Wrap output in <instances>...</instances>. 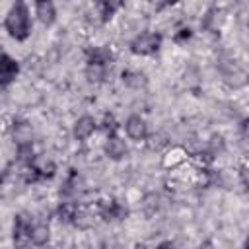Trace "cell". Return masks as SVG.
<instances>
[{"label": "cell", "instance_id": "obj_1", "mask_svg": "<svg viewBox=\"0 0 249 249\" xmlns=\"http://www.w3.org/2000/svg\"><path fill=\"white\" fill-rule=\"evenodd\" d=\"M4 31L8 33L10 39L23 43L31 37L33 31V19H31V10L25 0H16L10 10L6 12L4 18Z\"/></svg>", "mask_w": 249, "mask_h": 249}, {"label": "cell", "instance_id": "obj_2", "mask_svg": "<svg viewBox=\"0 0 249 249\" xmlns=\"http://www.w3.org/2000/svg\"><path fill=\"white\" fill-rule=\"evenodd\" d=\"M115 62V53L109 45H95L88 49L86 53V66L84 76L89 84H101L105 82L107 74L111 72V66Z\"/></svg>", "mask_w": 249, "mask_h": 249}, {"label": "cell", "instance_id": "obj_3", "mask_svg": "<svg viewBox=\"0 0 249 249\" xmlns=\"http://www.w3.org/2000/svg\"><path fill=\"white\" fill-rule=\"evenodd\" d=\"M161 45H163V35L160 31L146 29V31L136 33L130 39L128 51L134 56H156L161 51Z\"/></svg>", "mask_w": 249, "mask_h": 249}, {"label": "cell", "instance_id": "obj_4", "mask_svg": "<svg viewBox=\"0 0 249 249\" xmlns=\"http://www.w3.org/2000/svg\"><path fill=\"white\" fill-rule=\"evenodd\" d=\"M35 216L29 212H18L12 222V243L18 247L31 245V230H33Z\"/></svg>", "mask_w": 249, "mask_h": 249}, {"label": "cell", "instance_id": "obj_5", "mask_svg": "<svg viewBox=\"0 0 249 249\" xmlns=\"http://www.w3.org/2000/svg\"><path fill=\"white\" fill-rule=\"evenodd\" d=\"M121 126H123L126 138L132 140V142H146V140L150 138V124H148V121H146L142 115H138V113L128 115Z\"/></svg>", "mask_w": 249, "mask_h": 249}, {"label": "cell", "instance_id": "obj_6", "mask_svg": "<svg viewBox=\"0 0 249 249\" xmlns=\"http://www.w3.org/2000/svg\"><path fill=\"white\" fill-rule=\"evenodd\" d=\"M103 154L113 160V161H121L128 156V144L126 140L119 134V130H109L105 132V140H103Z\"/></svg>", "mask_w": 249, "mask_h": 249}, {"label": "cell", "instance_id": "obj_7", "mask_svg": "<svg viewBox=\"0 0 249 249\" xmlns=\"http://www.w3.org/2000/svg\"><path fill=\"white\" fill-rule=\"evenodd\" d=\"M95 212L105 222H123L128 216V208L123 202H119L117 198H103V200H99L97 206H95Z\"/></svg>", "mask_w": 249, "mask_h": 249}, {"label": "cell", "instance_id": "obj_8", "mask_svg": "<svg viewBox=\"0 0 249 249\" xmlns=\"http://www.w3.org/2000/svg\"><path fill=\"white\" fill-rule=\"evenodd\" d=\"M19 70H21V66H19L18 58H14L8 51H4L0 47V88L12 86L18 80Z\"/></svg>", "mask_w": 249, "mask_h": 249}, {"label": "cell", "instance_id": "obj_9", "mask_svg": "<svg viewBox=\"0 0 249 249\" xmlns=\"http://www.w3.org/2000/svg\"><path fill=\"white\" fill-rule=\"evenodd\" d=\"M97 128H99V123H97L95 117H91V115H82V117H78V119L74 121V124H72V136H74V140H78V142H86V140H89V138L97 132Z\"/></svg>", "mask_w": 249, "mask_h": 249}, {"label": "cell", "instance_id": "obj_10", "mask_svg": "<svg viewBox=\"0 0 249 249\" xmlns=\"http://www.w3.org/2000/svg\"><path fill=\"white\" fill-rule=\"evenodd\" d=\"M33 8H35V16H37L41 25L53 27L56 23L58 12H56L54 0H33Z\"/></svg>", "mask_w": 249, "mask_h": 249}, {"label": "cell", "instance_id": "obj_11", "mask_svg": "<svg viewBox=\"0 0 249 249\" xmlns=\"http://www.w3.org/2000/svg\"><path fill=\"white\" fill-rule=\"evenodd\" d=\"M82 175L76 171V169H70L68 175L64 177L62 181V187H60V198H66V200H78V195L82 191Z\"/></svg>", "mask_w": 249, "mask_h": 249}, {"label": "cell", "instance_id": "obj_12", "mask_svg": "<svg viewBox=\"0 0 249 249\" xmlns=\"http://www.w3.org/2000/svg\"><path fill=\"white\" fill-rule=\"evenodd\" d=\"M51 239V226L45 218H37L35 216V222H33V230H31V245L35 247H43L47 245Z\"/></svg>", "mask_w": 249, "mask_h": 249}, {"label": "cell", "instance_id": "obj_13", "mask_svg": "<svg viewBox=\"0 0 249 249\" xmlns=\"http://www.w3.org/2000/svg\"><path fill=\"white\" fill-rule=\"evenodd\" d=\"M97 10H99V18H101V23H109L115 14L126 4V0H93Z\"/></svg>", "mask_w": 249, "mask_h": 249}, {"label": "cell", "instance_id": "obj_14", "mask_svg": "<svg viewBox=\"0 0 249 249\" xmlns=\"http://www.w3.org/2000/svg\"><path fill=\"white\" fill-rule=\"evenodd\" d=\"M121 80L130 89H144L148 86V76L136 68H126L121 72Z\"/></svg>", "mask_w": 249, "mask_h": 249}, {"label": "cell", "instance_id": "obj_15", "mask_svg": "<svg viewBox=\"0 0 249 249\" xmlns=\"http://www.w3.org/2000/svg\"><path fill=\"white\" fill-rule=\"evenodd\" d=\"M179 0H154V10L156 12H163V10H167V8H171V6H175Z\"/></svg>", "mask_w": 249, "mask_h": 249}]
</instances>
